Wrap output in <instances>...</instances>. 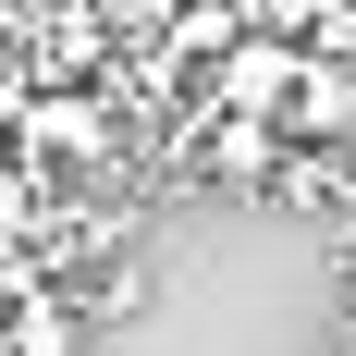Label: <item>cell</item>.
Returning <instances> with one entry per match:
<instances>
[{"label":"cell","mask_w":356,"mask_h":356,"mask_svg":"<svg viewBox=\"0 0 356 356\" xmlns=\"http://www.w3.org/2000/svg\"><path fill=\"white\" fill-rule=\"evenodd\" d=\"M283 136H295V147H344V136H356V62H332V49H295Z\"/></svg>","instance_id":"7a4b0ae2"},{"label":"cell","mask_w":356,"mask_h":356,"mask_svg":"<svg viewBox=\"0 0 356 356\" xmlns=\"http://www.w3.org/2000/svg\"><path fill=\"white\" fill-rule=\"evenodd\" d=\"M344 295H356V270H344Z\"/></svg>","instance_id":"ba28073f"},{"label":"cell","mask_w":356,"mask_h":356,"mask_svg":"<svg viewBox=\"0 0 356 356\" xmlns=\"http://www.w3.org/2000/svg\"><path fill=\"white\" fill-rule=\"evenodd\" d=\"M99 13H111V25H136V13H147V0H99Z\"/></svg>","instance_id":"52a82bcc"},{"label":"cell","mask_w":356,"mask_h":356,"mask_svg":"<svg viewBox=\"0 0 356 356\" xmlns=\"http://www.w3.org/2000/svg\"><path fill=\"white\" fill-rule=\"evenodd\" d=\"M13 136H25V160H37V172H74V184H99L111 160H123V123H111L86 86H49V99H25V111H13Z\"/></svg>","instance_id":"6da1fadb"},{"label":"cell","mask_w":356,"mask_h":356,"mask_svg":"<svg viewBox=\"0 0 356 356\" xmlns=\"http://www.w3.org/2000/svg\"><path fill=\"white\" fill-rule=\"evenodd\" d=\"M283 123L270 111H209V184H234V197H258V184H283Z\"/></svg>","instance_id":"277c9868"},{"label":"cell","mask_w":356,"mask_h":356,"mask_svg":"<svg viewBox=\"0 0 356 356\" xmlns=\"http://www.w3.org/2000/svg\"><path fill=\"white\" fill-rule=\"evenodd\" d=\"M172 49H234V13H221V0H197V13L172 25Z\"/></svg>","instance_id":"5b68a950"},{"label":"cell","mask_w":356,"mask_h":356,"mask_svg":"<svg viewBox=\"0 0 356 356\" xmlns=\"http://www.w3.org/2000/svg\"><path fill=\"white\" fill-rule=\"evenodd\" d=\"M246 13H258L270 37H307V25H320V0H246Z\"/></svg>","instance_id":"8992f818"},{"label":"cell","mask_w":356,"mask_h":356,"mask_svg":"<svg viewBox=\"0 0 356 356\" xmlns=\"http://www.w3.org/2000/svg\"><path fill=\"white\" fill-rule=\"evenodd\" d=\"M283 86H295V37H234V49H221V74H209V111H270V123H283Z\"/></svg>","instance_id":"3957f363"}]
</instances>
